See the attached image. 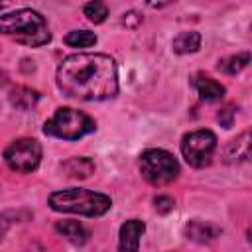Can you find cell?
Returning a JSON list of instances; mask_svg holds the SVG:
<instances>
[{
	"label": "cell",
	"mask_w": 252,
	"mask_h": 252,
	"mask_svg": "<svg viewBox=\"0 0 252 252\" xmlns=\"http://www.w3.org/2000/svg\"><path fill=\"white\" fill-rule=\"evenodd\" d=\"M250 61V55L248 53H238V55H230L222 61H219V71L222 73H228V75H236L238 71H242Z\"/></svg>",
	"instance_id": "16"
},
{
	"label": "cell",
	"mask_w": 252,
	"mask_h": 252,
	"mask_svg": "<svg viewBox=\"0 0 252 252\" xmlns=\"http://www.w3.org/2000/svg\"><path fill=\"white\" fill-rule=\"evenodd\" d=\"M57 87L79 100H106L118 93L116 63L104 53H73L57 67Z\"/></svg>",
	"instance_id": "1"
},
{
	"label": "cell",
	"mask_w": 252,
	"mask_h": 252,
	"mask_svg": "<svg viewBox=\"0 0 252 252\" xmlns=\"http://www.w3.org/2000/svg\"><path fill=\"white\" fill-rule=\"evenodd\" d=\"M57 232L59 234H63L67 240H71L73 244H83V242H87V236H89V232L85 230V226L81 224V222H77V220H61V222H57Z\"/></svg>",
	"instance_id": "11"
},
{
	"label": "cell",
	"mask_w": 252,
	"mask_h": 252,
	"mask_svg": "<svg viewBox=\"0 0 252 252\" xmlns=\"http://www.w3.org/2000/svg\"><path fill=\"white\" fill-rule=\"evenodd\" d=\"M6 228H8V220H6V217H4V215H0V238L4 236Z\"/></svg>",
	"instance_id": "21"
},
{
	"label": "cell",
	"mask_w": 252,
	"mask_h": 252,
	"mask_svg": "<svg viewBox=\"0 0 252 252\" xmlns=\"http://www.w3.org/2000/svg\"><path fill=\"white\" fill-rule=\"evenodd\" d=\"M63 171L69 177L85 179V177H89L94 171V163L89 158H73V159H69V161L63 163Z\"/></svg>",
	"instance_id": "12"
},
{
	"label": "cell",
	"mask_w": 252,
	"mask_h": 252,
	"mask_svg": "<svg viewBox=\"0 0 252 252\" xmlns=\"http://www.w3.org/2000/svg\"><path fill=\"white\" fill-rule=\"evenodd\" d=\"M219 122H220V126H224V128H230L232 126V118H234V106L232 104H228V106H224L220 112H219Z\"/></svg>",
	"instance_id": "19"
},
{
	"label": "cell",
	"mask_w": 252,
	"mask_h": 252,
	"mask_svg": "<svg viewBox=\"0 0 252 252\" xmlns=\"http://www.w3.org/2000/svg\"><path fill=\"white\" fill-rule=\"evenodd\" d=\"M193 83H195L201 98L207 100V102H217L224 96V87L220 83H217L215 79L207 77V75H197Z\"/></svg>",
	"instance_id": "9"
},
{
	"label": "cell",
	"mask_w": 252,
	"mask_h": 252,
	"mask_svg": "<svg viewBox=\"0 0 252 252\" xmlns=\"http://www.w3.org/2000/svg\"><path fill=\"white\" fill-rule=\"evenodd\" d=\"M140 171L144 179L152 185H167L171 183L179 173V163L173 158V154L152 148L146 150L140 158Z\"/></svg>",
	"instance_id": "5"
},
{
	"label": "cell",
	"mask_w": 252,
	"mask_h": 252,
	"mask_svg": "<svg viewBox=\"0 0 252 252\" xmlns=\"http://www.w3.org/2000/svg\"><path fill=\"white\" fill-rule=\"evenodd\" d=\"M0 33L30 47L45 45L51 39L47 22L39 12L32 8H22V10L0 16Z\"/></svg>",
	"instance_id": "2"
},
{
	"label": "cell",
	"mask_w": 252,
	"mask_h": 252,
	"mask_svg": "<svg viewBox=\"0 0 252 252\" xmlns=\"http://www.w3.org/2000/svg\"><path fill=\"white\" fill-rule=\"evenodd\" d=\"M156 209L159 211V213H169L171 209H173V199L171 197H167V195H161V197H156Z\"/></svg>",
	"instance_id": "20"
},
{
	"label": "cell",
	"mask_w": 252,
	"mask_h": 252,
	"mask_svg": "<svg viewBox=\"0 0 252 252\" xmlns=\"http://www.w3.org/2000/svg\"><path fill=\"white\" fill-rule=\"evenodd\" d=\"M171 45L175 53H193L201 47V35L197 32H183L173 39Z\"/></svg>",
	"instance_id": "14"
},
{
	"label": "cell",
	"mask_w": 252,
	"mask_h": 252,
	"mask_svg": "<svg viewBox=\"0 0 252 252\" xmlns=\"http://www.w3.org/2000/svg\"><path fill=\"white\" fill-rule=\"evenodd\" d=\"M83 12H85V16H87L91 22H94V24L104 22L106 16H108V8H106L102 2H89V4H85Z\"/></svg>",
	"instance_id": "18"
},
{
	"label": "cell",
	"mask_w": 252,
	"mask_h": 252,
	"mask_svg": "<svg viewBox=\"0 0 252 252\" xmlns=\"http://www.w3.org/2000/svg\"><path fill=\"white\" fill-rule=\"evenodd\" d=\"M144 222L138 219L126 220L120 226V240H118V252H138L140 236L144 234Z\"/></svg>",
	"instance_id": "8"
},
{
	"label": "cell",
	"mask_w": 252,
	"mask_h": 252,
	"mask_svg": "<svg viewBox=\"0 0 252 252\" xmlns=\"http://www.w3.org/2000/svg\"><path fill=\"white\" fill-rule=\"evenodd\" d=\"M217 148V138L209 130L189 132L181 142V154L185 161L193 167H205L211 163L213 152Z\"/></svg>",
	"instance_id": "7"
},
{
	"label": "cell",
	"mask_w": 252,
	"mask_h": 252,
	"mask_svg": "<svg viewBox=\"0 0 252 252\" xmlns=\"http://www.w3.org/2000/svg\"><path fill=\"white\" fill-rule=\"evenodd\" d=\"M96 124L91 116L75 108H59L43 126V132L63 140H79L81 136L94 132Z\"/></svg>",
	"instance_id": "4"
},
{
	"label": "cell",
	"mask_w": 252,
	"mask_h": 252,
	"mask_svg": "<svg viewBox=\"0 0 252 252\" xmlns=\"http://www.w3.org/2000/svg\"><path fill=\"white\" fill-rule=\"evenodd\" d=\"M226 161H246L250 158V132H242L236 140H232L224 150Z\"/></svg>",
	"instance_id": "10"
},
{
	"label": "cell",
	"mask_w": 252,
	"mask_h": 252,
	"mask_svg": "<svg viewBox=\"0 0 252 252\" xmlns=\"http://www.w3.org/2000/svg\"><path fill=\"white\" fill-rule=\"evenodd\" d=\"M185 232H187V238H191L195 242H209L219 234V228H215L203 220H191L187 224Z\"/></svg>",
	"instance_id": "13"
},
{
	"label": "cell",
	"mask_w": 252,
	"mask_h": 252,
	"mask_svg": "<svg viewBox=\"0 0 252 252\" xmlns=\"http://www.w3.org/2000/svg\"><path fill=\"white\" fill-rule=\"evenodd\" d=\"M65 43L69 47H91L96 43V35L89 30H75L65 35Z\"/></svg>",
	"instance_id": "15"
},
{
	"label": "cell",
	"mask_w": 252,
	"mask_h": 252,
	"mask_svg": "<svg viewBox=\"0 0 252 252\" xmlns=\"http://www.w3.org/2000/svg\"><path fill=\"white\" fill-rule=\"evenodd\" d=\"M112 201L108 195L87 191V189H63L49 195V207L59 213H77L87 217H98L104 215L110 209Z\"/></svg>",
	"instance_id": "3"
},
{
	"label": "cell",
	"mask_w": 252,
	"mask_h": 252,
	"mask_svg": "<svg viewBox=\"0 0 252 252\" xmlns=\"http://www.w3.org/2000/svg\"><path fill=\"white\" fill-rule=\"evenodd\" d=\"M37 93L32 91V89H26V87H18L14 93H12V102L20 108H30L37 102Z\"/></svg>",
	"instance_id": "17"
},
{
	"label": "cell",
	"mask_w": 252,
	"mask_h": 252,
	"mask_svg": "<svg viewBox=\"0 0 252 252\" xmlns=\"http://www.w3.org/2000/svg\"><path fill=\"white\" fill-rule=\"evenodd\" d=\"M4 159L10 169L18 173H30L41 161V146L33 138H20L6 148Z\"/></svg>",
	"instance_id": "6"
}]
</instances>
